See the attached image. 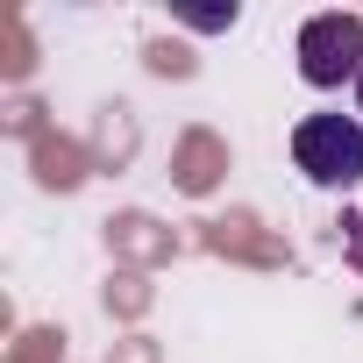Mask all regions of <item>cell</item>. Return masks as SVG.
<instances>
[{
    "label": "cell",
    "instance_id": "2",
    "mask_svg": "<svg viewBox=\"0 0 363 363\" xmlns=\"http://www.w3.org/2000/svg\"><path fill=\"white\" fill-rule=\"evenodd\" d=\"M299 79L306 86H342L363 79V15H313L299 29Z\"/></svg>",
    "mask_w": 363,
    "mask_h": 363
},
{
    "label": "cell",
    "instance_id": "3",
    "mask_svg": "<svg viewBox=\"0 0 363 363\" xmlns=\"http://www.w3.org/2000/svg\"><path fill=\"white\" fill-rule=\"evenodd\" d=\"M342 228H349V235H342V250H349V271H363V214H356V221H342Z\"/></svg>",
    "mask_w": 363,
    "mask_h": 363
},
{
    "label": "cell",
    "instance_id": "4",
    "mask_svg": "<svg viewBox=\"0 0 363 363\" xmlns=\"http://www.w3.org/2000/svg\"><path fill=\"white\" fill-rule=\"evenodd\" d=\"M356 107H363V79H356Z\"/></svg>",
    "mask_w": 363,
    "mask_h": 363
},
{
    "label": "cell",
    "instance_id": "1",
    "mask_svg": "<svg viewBox=\"0 0 363 363\" xmlns=\"http://www.w3.org/2000/svg\"><path fill=\"white\" fill-rule=\"evenodd\" d=\"M292 164L328 193L363 186V121L356 114H306L292 128Z\"/></svg>",
    "mask_w": 363,
    "mask_h": 363
}]
</instances>
